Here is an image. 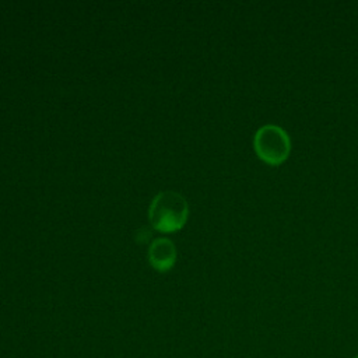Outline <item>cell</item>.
<instances>
[{"instance_id":"7a4b0ae2","label":"cell","mask_w":358,"mask_h":358,"mask_svg":"<svg viewBox=\"0 0 358 358\" xmlns=\"http://www.w3.org/2000/svg\"><path fill=\"white\" fill-rule=\"evenodd\" d=\"M253 150L259 159L268 165H281L291 152L287 131L277 124H263L253 137Z\"/></svg>"},{"instance_id":"6da1fadb","label":"cell","mask_w":358,"mask_h":358,"mask_svg":"<svg viewBox=\"0 0 358 358\" xmlns=\"http://www.w3.org/2000/svg\"><path fill=\"white\" fill-rule=\"evenodd\" d=\"M189 206L186 199L172 190L159 192L151 201L148 220L154 229L169 234L179 231L187 220Z\"/></svg>"},{"instance_id":"277c9868","label":"cell","mask_w":358,"mask_h":358,"mask_svg":"<svg viewBox=\"0 0 358 358\" xmlns=\"http://www.w3.org/2000/svg\"><path fill=\"white\" fill-rule=\"evenodd\" d=\"M354 358H358V355H355V357H354Z\"/></svg>"},{"instance_id":"3957f363","label":"cell","mask_w":358,"mask_h":358,"mask_svg":"<svg viewBox=\"0 0 358 358\" xmlns=\"http://www.w3.org/2000/svg\"><path fill=\"white\" fill-rule=\"evenodd\" d=\"M176 260V249L171 239L158 238L148 248V262L157 271H168Z\"/></svg>"}]
</instances>
